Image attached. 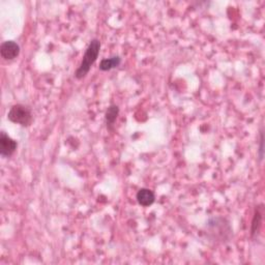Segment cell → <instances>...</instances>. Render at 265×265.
<instances>
[{"label": "cell", "instance_id": "6da1fadb", "mask_svg": "<svg viewBox=\"0 0 265 265\" xmlns=\"http://www.w3.org/2000/svg\"><path fill=\"white\" fill-rule=\"evenodd\" d=\"M99 51H100V42L98 38H94L89 43V45L85 51V53H84L83 59H82V61H81L79 67L75 72V77L78 80L83 79L88 75L89 70L91 68V66L96 63L98 57H99Z\"/></svg>", "mask_w": 265, "mask_h": 265}, {"label": "cell", "instance_id": "52a82bcc", "mask_svg": "<svg viewBox=\"0 0 265 265\" xmlns=\"http://www.w3.org/2000/svg\"><path fill=\"white\" fill-rule=\"evenodd\" d=\"M119 115V107L117 105H110L105 113V121L107 125V129L112 131L115 121Z\"/></svg>", "mask_w": 265, "mask_h": 265}, {"label": "cell", "instance_id": "3957f363", "mask_svg": "<svg viewBox=\"0 0 265 265\" xmlns=\"http://www.w3.org/2000/svg\"><path fill=\"white\" fill-rule=\"evenodd\" d=\"M207 227L209 232L212 234L216 238L220 239L221 241H229L232 235V229L229 222L224 218H212L208 221Z\"/></svg>", "mask_w": 265, "mask_h": 265}, {"label": "cell", "instance_id": "5b68a950", "mask_svg": "<svg viewBox=\"0 0 265 265\" xmlns=\"http://www.w3.org/2000/svg\"><path fill=\"white\" fill-rule=\"evenodd\" d=\"M0 54L4 60H14L20 54V46L14 40H5L0 46Z\"/></svg>", "mask_w": 265, "mask_h": 265}, {"label": "cell", "instance_id": "30bf717a", "mask_svg": "<svg viewBox=\"0 0 265 265\" xmlns=\"http://www.w3.org/2000/svg\"><path fill=\"white\" fill-rule=\"evenodd\" d=\"M263 142H264L263 131H261V134H260V149H259V159H260V161H262V159H263Z\"/></svg>", "mask_w": 265, "mask_h": 265}, {"label": "cell", "instance_id": "ba28073f", "mask_svg": "<svg viewBox=\"0 0 265 265\" xmlns=\"http://www.w3.org/2000/svg\"><path fill=\"white\" fill-rule=\"evenodd\" d=\"M121 64V58L119 56H113L110 58H105L100 61L99 69L103 72H108V70L118 67Z\"/></svg>", "mask_w": 265, "mask_h": 265}, {"label": "cell", "instance_id": "277c9868", "mask_svg": "<svg viewBox=\"0 0 265 265\" xmlns=\"http://www.w3.org/2000/svg\"><path fill=\"white\" fill-rule=\"evenodd\" d=\"M17 141L6 135L5 132H1V134H0V155H1V157H12L17 150Z\"/></svg>", "mask_w": 265, "mask_h": 265}, {"label": "cell", "instance_id": "7a4b0ae2", "mask_svg": "<svg viewBox=\"0 0 265 265\" xmlns=\"http://www.w3.org/2000/svg\"><path fill=\"white\" fill-rule=\"evenodd\" d=\"M7 118L13 124H17L22 127H29L33 120L32 109L22 104H16L12 106L7 113Z\"/></svg>", "mask_w": 265, "mask_h": 265}, {"label": "cell", "instance_id": "8992f818", "mask_svg": "<svg viewBox=\"0 0 265 265\" xmlns=\"http://www.w3.org/2000/svg\"><path fill=\"white\" fill-rule=\"evenodd\" d=\"M136 198H137V201L141 206L148 207V206L154 204V202L156 200V195L151 190L143 188V189H140L138 191Z\"/></svg>", "mask_w": 265, "mask_h": 265}, {"label": "cell", "instance_id": "9c48e42d", "mask_svg": "<svg viewBox=\"0 0 265 265\" xmlns=\"http://www.w3.org/2000/svg\"><path fill=\"white\" fill-rule=\"evenodd\" d=\"M262 208L257 207L256 211H255V215L252 221V229H251V235L255 236L256 235V233L259 232V229L261 227V223H262Z\"/></svg>", "mask_w": 265, "mask_h": 265}]
</instances>
